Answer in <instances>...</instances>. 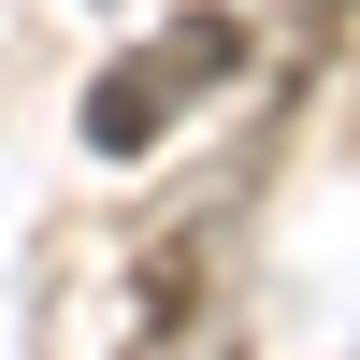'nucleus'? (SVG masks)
Listing matches in <instances>:
<instances>
[{"label": "nucleus", "mask_w": 360, "mask_h": 360, "mask_svg": "<svg viewBox=\"0 0 360 360\" xmlns=\"http://www.w3.org/2000/svg\"><path fill=\"white\" fill-rule=\"evenodd\" d=\"M173 115H188V101L159 86V58H115V72L86 86V144H101V159H144V144H159Z\"/></svg>", "instance_id": "obj_1"}, {"label": "nucleus", "mask_w": 360, "mask_h": 360, "mask_svg": "<svg viewBox=\"0 0 360 360\" xmlns=\"http://www.w3.org/2000/svg\"><path fill=\"white\" fill-rule=\"evenodd\" d=\"M144 360H173V346H144Z\"/></svg>", "instance_id": "obj_2"}]
</instances>
